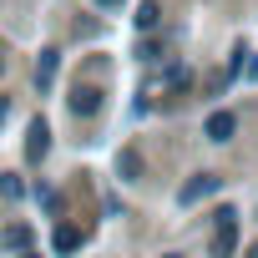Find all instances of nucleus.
Returning <instances> with one entry per match:
<instances>
[{
  "label": "nucleus",
  "instance_id": "f257e3e1",
  "mask_svg": "<svg viewBox=\"0 0 258 258\" xmlns=\"http://www.w3.org/2000/svg\"><path fill=\"white\" fill-rule=\"evenodd\" d=\"M233 248H238V213H233V208H218V213H213L208 258H233Z\"/></svg>",
  "mask_w": 258,
  "mask_h": 258
},
{
  "label": "nucleus",
  "instance_id": "f03ea898",
  "mask_svg": "<svg viewBox=\"0 0 258 258\" xmlns=\"http://www.w3.org/2000/svg\"><path fill=\"white\" fill-rule=\"evenodd\" d=\"M218 187H223V177H213V172H198V177H192V182H187V187L177 192V203H182V208H192V203H203V198H213Z\"/></svg>",
  "mask_w": 258,
  "mask_h": 258
},
{
  "label": "nucleus",
  "instance_id": "7ed1b4c3",
  "mask_svg": "<svg viewBox=\"0 0 258 258\" xmlns=\"http://www.w3.org/2000/svg\"><path fill=\"white\" fill-rule=\"evenodd\" d=\"M233 132H238V116H233V111H213L208 126H203L208 142H233Z\"/></svg>",
  "mask_w": 258,
  "mask_h": 258
},
{
  "label": "nucleus",
  "instance_id": "20e7f679",
  "mask_svg": "<svg viewBox=\"0 0 258 258\" xmlns=\"http://www.w3.org/2000/svg\"><path fill=\"white\" fill-rule=\"evenodd\" d=\"M26 137H31V142H26V157H31V162H41V157H46V147H51V126H46V121L36 116Z\"/></svg>",
  "mask_w": 258,
  "mask_h": 258
},
{
  "label": "nucleus",
  "instance_id": "39448f33",
  "mask_svg": "<svg viewBox=\"0 0 258 258\" xmlns=\"http://www.w3.org/2000/svg\"><path fill=\"white\" fill-rule=\"evenodd\" d=\"M71 111H76V116H96V111H101V91H96V86H76V91H71Z\"/></svg>",
  "mask_w": 258,
  "mask_h": 258
},
{
  "label": "nucleus",
  "instance_id": "423d86ee",
  "mask_svg": "<svg viewBox=\"0 0 258 258\" xmlns=\"http://www.w3.org/2000/svg\"><path fill=\"white\" fill-rule=\"evenodd\" d=\"M116 172H121L126 182H137V177H142V152H137V147H121V152H116Z\"/></svg>",
  "mask_w": 258,
  "mask_h": 258
},
{
  "label": "nucleus",
  "instance_id": "0eeeda50",
  "mask_svg": "<svg viewBox=\"0 0 258 258\" xmlns=\"http://www.w3.org/2000/svg\"><path fill=\"white\" fill-rule=\"evenodd\" d=\"M0 248H16V253H26V248H31V228H26V223H11L6 233H0Z\"/></svg>",
  "mask_w": 258,
  "mask_h": 258
},
{
  "label": "nucleus",
  "instance_id": "6e6552de",
  "mask_svg": "<svg viewBox=\"0 0 258 258\" xmlns=\"http://www.w3.org/2000/svg\"><path fill=\"white\" fill-rule=\"evenodd\" d=\"M56 66H61V56H56V51H41V61H36V86H41V91L56 81Z\"/></svg>",
  "mask_w": 258,
  "mask_h": 258
},
{
  "label": "nucleus",
  "instance_id": "1a4fd4ad",
  "mask_svg": "<svg viewBox=\"0 0 258 258\" xmlns=\"http://www.w3.org/2000/svg\"><path fill=\"white\" fill-rule=\"evenodd\" d=\"M51 243H56V253H76V248H81V228H71V223H61Z\"/></svg>",
  "mask_w": 258,
  "mask_h": 258
},
{
  "label": "nucleus",
  "instance_id": "9d476101",
  "mask_svg": "<svg viewBox=\"0 0 258 258\" xmlns=\"http://www.w3.org/2000/svg\"><path fill=\"white\" fill-rule=\"evenodd\" d=\"M157 21H162V11H157V0H147V6L137 11V26H142V31H152Z\"/></svg>",
  "mask_w": 258,
  "mask_h": 258
},
{
  "label": "nucleus",
  "instance_id": "9b49d317",
  "mask_svg": "<svg viewBox=\"0 0 258 258\" xmlns=\"http://www.w3.org/2000/svg\"><path fill=\"white\" fill-rule=\"evenodd\" d=\"M0 192H6V198H21L26 187H21V177H11V172H6V177H0Z\"/></svg>",
  "mask_w": 258,
  "mask_h": 258
},
{
  "label": "nucleus",
  "instance_id": "f8f14e48",
  "mask_svg": "<svg viewBox=\"0 0 258 258\" xmlns=\"http://www.w3.org/2000/svg\"><path fill=\"white\" fill-rule=\"evenodd\" d=\"M96 6H121V0H96Z\"/></svg>",
  "mask_w": 258,
  "mask_h": 258
},
{
  "label": "nucleus",
  "instance_id": "ddd939ff",
  "mask_svg": "<svg viewBox=\"0 0 258 258\" xmlns=\"http://www.w3.org/2000/svg\"><path fill=\"white\" fill-rule=\"evenodd\" d=\"M6 111H11V106H6V101H0V121H6Z\"/></svg>",
  "mask_w": 258,
  "mask_h": 258
},
{
  "label": "nucleus",
  "instance_id": "4468645a",
  "mask_svg": "<svg viewBox=\"0 0 258 258\" xmlns=\"http://www.w3.org/2000/svg\"><path fill=\"white\" fill-rule=\"evenodd\" d=\"M248 258H258V243H253V248H248Z\"/></svg>",
  "mask_w": 258,
  "mask_h": 258
},
{
  "label": "nucleus",
  "instance_id": "2eb2a0df",
  "mask_svg": "<svg viewBox=\"0 0 258 258\" xmlns=\"http://www.w3.org/2000/svg\"><path fill=\"white\" fill-rule=\"evenodd\" d=\"M21 258H41V253H21Z\"/></svg>",
  "mask_w": 258,
  "mask_h": 258
},
{
  "label": "nucleus",
  "instance_id": "dca6fc26",
  "mask_svg": "<svg viewBox=\"0 0 258 258\" xmlns=\"http://www.w3.org/2000/svg\"><path fill=\"white\" fill-rule=\"evenodd\" d=\"M167 258H177V253H167Z\"/></svg>",
  "mask_w": 258,
  "mask_h": 258
}]
</instances>
